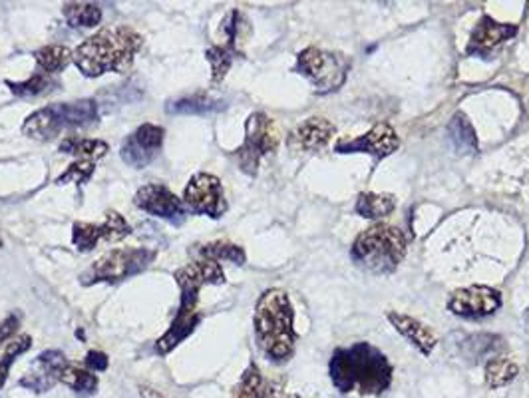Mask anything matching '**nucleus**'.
<instances>
[{
  "mask_svg": "<svg viewBox=\"0 0 529 398\" xmlns=\"http://www.w3.org/2000/svg\"><path fill=\"white\" fill-rule=\"evenodd\" d=\"M329 375L334 388L342 394L378 396L392 385V364L381 348L360 341L333 353Z\"/></svg>",
  "mask_w": 529,
  "mask_h": 398,
  "instance_id": "nucleus-1",
  "label": "nucleus"
},
{
  "mask_svg": "<svg viewBox=\"0 0 529 398\" xmlns=\"http://www.w3.org/2000/svg\"><path fill=\"white\" fill-rule=\"evenodd\" d=\"M141 44L144 36L132 27L102 28L74 50L72 62L86 78H100L106 72L125 74L133 66Z\"/></svg>",
  "mask_w": 529,
  "mask_h": 398,
  "instance_id": "nucleus-2",
  "label": "nucleus"
},
{
  "mask_svg": "<svg viewBox=\"0 0 529 398\" xmlns=\"http://www.w3.org/2000/svg\"><path fill=\"white\" fill-rule=\"evenodd\" d=\"M257 345L271 362L283 364L295 354V311L283 289H267L255 306Z\"/></svg>",
  "mask_w": 529,
  "mask_h": 398,
  "instance_id": "nucleus-3",
  "label": "nucleus"
},
{
  "mask_svg": "<svg viewBox=\"0 0 529 398\" xmlns=\"http://www.w3.org/2000/svg\"><path fill=\"white\" fill-rule=\"evenodd\" d=\"M406 255V237L398 227L376 223L365 229L350 249V257L358 267L376 275H389L397 271Z\"/></svg>",
  "mask_w": 529,
  "mask_h": 398,
  "instance_id": "nucleus-4",
  "label": "nucleus"
},
{
  "mask_svg": "<svg viewBox=\"0 0 529 398\" xmlns=\"http://www.w3.org/2000/svg\"><path fill=\"white\" fill-rule=\"evenodd\" d=\"M98 122V106L94 100H78V102L50 104L30 114L22 123V134L38 142H50L68 130L90 128Z\"/></svg>",
  "mask_w": 529,
  "mask_h": 398,
  "instance_id": "nucleus-5",
  "label": "nucleus"
},
{
  "mask_svg": "<svg viewBox=\"0 0 529 398\" xmlns=\"http://www.w3.org/2000/svg\"><path fill=\"white\" fill-rule=\"evenodd\" d=\"M157 251L148 247H122L112 249L100 257L94 265L82 273L80 283L84 287L96 283H120L124 279L140 275L156 261Z\"/></svg>",
  "mask_w": 529,
  "mask_h": 398,
  "instance_id": "nucleus-6",
  "label": "nucleus"
},
{
  "mask_svg": "<svg viewBox=\"0 0 529 398\" xmlns=\"http://www.w3.org/2000/svg\"><path fill=\"white\" fill-rule=\"evenodd\" d=\"M350 70V58L331 50L310 46L301 50L297 56L295 72L305 76L315 86L317 94H331L344 84Z\"/></svg>",
  "mask_w": 529,
  "mask_h": 398,
  "instance_id": "nucleus-7",
  "label": "nucleus"
},
{
  "mask_svg": "<svg viewBox=\"0 0 529 398\" xmlns=\"http://www.w3.org/2000/svg\"><path fill=\"white\" fill-rule=\"evenodd\" d=\"M277 144H279V136H277L273 120L263 112L251 114L245 122V142L235 149V160L241 171L247 176H257L259 163L267 154L275 152Z\"/></svg>",
  "mask_w": 529,
  "mask_h": 398,
  "instance_id": "nucleus-8",
  "label": "nucleus"
},
{
  "mask_svg": "<svg viewBox=\"0 0 529 398\" xmlns=\"http://www.w3.org/2000/svg\"><path fill=\"white\" fill-rule=\"evenodd\" d=\"M175 281L180 287V309L178 314H193L197 313L199 291L205 285H221L225 283V273L221 263L212 259H197L175 271Z\"/></svg>",
  "mask_w": 529,
  "mask_h": 398,
  "instance_id": "nucleus-9",
  "label": "nucleus"
},
{
  "mask_svg": "<svg viewBox=\"0 0 529 398\" xmlns=\"http://www.w3.org/2000/svg\"><path fill=\"white\" fill-rule=\"evenodd\" d=\"M183 203L196 215H207L212 219H220L227 211L221 179L212 173H196L183 189Z\"/></svg>",
  "mask_w": 529,
  "mask_h": 398,
  "instance_id": "nucleus-10",
  "label": "nucleus"
},
{
  "mask_svg": "<svg viewBox=\"0 0 529 398\" xmlns=\"http://www.w3.org/2000/svg\"><path fill=\"white\" fill-rule=\"evenodd\" d=\"M133 205L148 215L172 223L175 227L183 226L188 219V207L183 203V199H180L164 184L141 186L133 195Z\"/></svg>",
  "mask_w": 529,
  "mask_h": 398,
  "instance_id": "nucleus-11",
  "label": "nucleus"
},
{
  "mask_svg": "<svg viewBox=\"0 0 529 398\" xmlns=\"http://www.w3.org/2000/svg\"><path fill=\"white\" fill-rule=\"evenodd\" d=\"M132 234L130 223L125 221L120 213L110 210L106 211L102 223H86L76 221L72 226V243L82 253H88L96 249L100 243H114L122 242Z\"/></svg>",
  "mask_w": 529,
  "mask_h": 398,
  "instance_id": "nucleus-12",
  "label": "nucleus"
},
{
  "mask_svg": "<svg viewBox=\"0 0 529 398\" xmlns=\"http://www.w3.org/2000/svg\"><path fill=\"white\" fill-rule=\"evenodd\" d=\"M501 306V293L485 285L456 289L448 298V309L461 319L490 317Z\"/></svg>",
  "mask_w": 529,
  "mask_h": 398,
  "instance_id": "nucleus-13",
  "label": "nucleus"
},
{
  "mask_svg": "<svg viewBox=\"0 0 529 398\" xmlns=\"http://www.w3.org/2000/svg\"><path fill=\"white\" fill-rule=\"evenodd\" d=\"M164 128L156 123H141L138 130L124 139L120 155L122 160L136 170H144L156 160L164 144Z\"/></svg>",
  "mask_w": 529,
  "mask_h": 398,
  "instance_id": "nucleus-14",
  "label": "nucleus"
},
{
  "mask_svg": "<svg viewBox=\"0 0 529 398\" xmlns=\"http://www.w3.org/2000/svg\"><path fill=\"white\" fill-rule=\"evenodd\" d=\"M400 146V139L397 131L390 126V123H376V126L366 131V134L350 139H341V142L334 146V152L337 154H368L373 155L374 160H384L390 154H394Z\"/></svg>",
  "mask_w": 529,
  "mask_h": 398,
  "instance_id": "nucleus-15",
  "label": "nucleus"
},
{
  "mask_svg": "<svg viewBox=\"0 0 529 398\" xmlns=\"http://www.w3.org/2000/svg\"><path fill=\"white\" fill-rule=\"evenodd\" d=\"M517 35V27L509 22H498L492 16H482V20L476 24L469 36V44L466 46L468 56L490 58L492 52L503 43H508Z\"/></svg>",
  "mask_w": 529,
  "mask_h": 398,
  "instance_id": "nucleus-16",
  "label": "nucleus"
},
{
  "mask_svg": "<svg viewBox=\"0 0 529 398\" xmlns=\"http://www.w3.org/2000/svg\"><path fill=\"white\" fill-rule=\"evenodd\" d=\"M66 354L62 351H44L36 356L30 372L20 378V386L35 393H48L56 383H60V372L64 370Z\"/></svg>",
  "mask_w": 529,
  "mask_h": 398,
  "instance_id": "nucleus-17",
  "label": "nucleus"
},
{
  "mask_svg": "<svg viewBox=\"0 0 529 398\" xmlns=\"http://www.w3.org/2000/svg\"><path fill=\"white\" fill-rule=\"evenodd\" d=\"M337 128L325 118H309L291 131L287 146L295 152H321L331 142Z\"/></svg>",
  "mask_w": 529,
  "mask_h": 398,
  "instance_id": "nucleus-18",
  "label": "nucleus"
},
{
  "mask_svg": "<svg viewBox=\"0 0 529 398\" xmlns=\"http://www.w3.org/2000/svg\"><path fill=\"white\" fill-rule=\"evenodd\" d=\"M389 321L392 322V327L398 330V333L406 338V341L416 346L422 354H430L436 345H438V338L428 329L424 322H420L414 317H408V314H402L397 311L389 313Z\"/></svg>",
  "mask_w": 529,
  "mask_h": 398,
  "instance_id": "nucleus-19",
  "label": "nucleus"
},
{
  "mask_svg": "<svg viewBox=\"0 0 529 398\" xmlns=\"http://www.w3.org/2000/svg\"><path fill=\"white\" fill-rule=\"evenodd\" d=\"M460 354L464 356L469 362H480V361H488L492 356H498L503 348H506V343L503 338L498 335H490V333H480V335H469L464 341L458 343Z\"/></svg>",
  "mask_w": 529,
  "mask_h": 398,
  "instance_id": "nucleus-20",
  "label": "nucleus"
},
{
  "mask_svg": "<svg viewBox=\"0 0 529 398\" xmlns=\"http://www.w3.org/2000/svg\"><path fill=\"white\" fill-rule=\"evenodd\" d=\"M201 319H204V314H201L199 311L193 314H175L172 327L165 330L162 338H157V343L154 346L156 353L157 354L172 353L175 346H178L181 341H186L193 330H196Z\"/></svg>",
  "mask_w": 529,
  "mask_h": 398,
  "instance_id": "nucleus-21",
  "label": "nucleus"
},
{
  "mask_svg": "<svg viewBox=\"0 0 529 398\" xmlns=\"http://www.w3.org/2000/svg\"><path fill=\"white\" fill-rule=\"evenodd\" d=\"M221 110H225L223 100H217L207 94L172 100V102L165 104V112L173 115H207Z\"/></svg>",
  "mask_w": 529,
  "mask_h": 398,
  "instance_id": "nucleus-22",
  "label": "nucleus"
},
{
  "mask_svg": "<svg viewBox=\"0 0 529 398\" xmlns=\"http://www.w3.org/2000/svg\"><path fill=\"white\" fill-rule=\"evenodd\" d=\"M231 398H275V388L271 383H267L261 369L255 362H249Z\"/></svg>",
  "mask_w": 529,
  "mask_h": 398,
  "instance_id": "nucleus-23",
  "label": "nucleus"
},
{
  "mask_svg": "<svg viewBox=\"0 0 529 398\" xmlns=\"http://www.w3.org/2000/svg\"><path fill=\"white\" fill-rule=\"evenodd\" d=\"M62 154H68L78 157V162H92L94 163L100 157H104L110 152V146H108L104 139H94V138H80V136H68L62 139L60 144Z\"/></svg>",
  "mask_w": 529,
  "mask_h": 398,
  "instance_id": "nucleus-24",
  "label": "nucleus"
},
{
  "mask_svg": "<svg viewBox=\"0 0 529 398\" xmlns=\"http://www.w3.org/2000/svg\"><path fill=\"white\" fill-rule=\"evenodd\" d=\"M448 138L458 154H476L477 152V136L472 126V122L468 120L466 114L458 112L453 115L448 126Z\"/></svg>",
  "mask_w": 529,
  "mask_h": 398,
  "instance_id": "nucleus-25",
  "label": "nucleus"
},
{
  "mask_svg": "<svg viewBox=\"0 0 529 398\" xmlns=\"http://www.w3.org/2000/svg\"><path fill=\"white\" fill-rule=\"evenodd\" d=\"M517 364L508 359V356H492L484 364V380L490 388H503L509 383H514L517 377Z\"/></svg>",
  "mask_w": 529,
  "mask_h": 398,
  "instance_id": "nucleus-26",
  "label": "nucleus"
},
{
  "mask_svg": "<svg viewBox=\"0 0 529 398\" xmlns=\"http://www.w3.org/2000/svg\"><path fill=\"white\" fill-rule=\"evenodd\" d=\"M397 207V199L390 194H371L365 192L357 199L355 210L365 219H382L386 215H390Z\"/></svg>",
  "mask_w": 529,
  "mask_h": 398,
  "instance_id": "nucleus-27",
  "label": "nucleus"
},
{
  "mask_svg": "<svg viewBox=\"0 0 529 398\" xmlns=\"http://www.w3.org/2000/svg\"><path fill=\"white\" fill-rule=\"evenodd\" d=\"M60 383L70 388L78 396H92L98 391V377L88 369H82L78 364H66L60 372Z\"/></svg>",
  "mask_w": 529,
  "mask_h": 398,
  "instance_id": "nucleus-28",
  "label": "nucleus"
},
{
  "mask_svg": "<svg viewBox=\"0 0 529 398\" xmlns=\"http://www.w3.org/2000/svg\"><path fill=\"white\" fill-rule=\"evenodd\" d=\"M62 14L72 28H94L102 22V8L94 3H66Z\"/></svg>",
  "mask_w": 529,
  "mask_h": 398,
  "instance_id": "nucleus-29",
  "label": "nucleus"
},
{
  "mask_svg": "<svg viewBox=\"0 0 529 398\" xmlns=\"http://www.w3.org/2000/svg\"><path fill=\"white\" fill-rule=\"evenodd\" d=\"M6 86L11 88V92L19 98H38L52 92V90L60 86V82L52 76H48L44 72H36L35 76H30L24 82L6 80Z\"/></svg>",
  "mask_w": 529,
  "mask_h": 398,
  "instance_id": "nucleus-30",
  "label": "nucleus"
},
{
  "mask_svg": "<svg viewBox=\"0 0 529 398\" xmlns=\"http://www.w3.org/2000/svg\"><path fill=\"white\" fill-rule=\"evenodd\" d=\"M35 60L42 72L48 74V76H54V74H60L68 68V64L72 62V52L70 48L58 44L42 46L35 52Z\"/></svg>",
  "mask_w": 529,
  "mask_h": 398,
  "instance_id": "nucleus-31",
  "label": "nucleus"
},
{
  "mask_svg": "<svg viewBox=\"0 0 529 398\" xmlns=\"http://www.w3.org/2000/svg\"><path fill=\"white\" fill-rule=\"evenodd\" d=\"M193 253L199 255V259H212V261H231L235 265H243L245 263V251L243 247L229 243V242H213L207 245H201L197 249H193Z\"/></svg>",
  "mask_w": 529,
  "mask_h": 398,
  "instance_id": "nucleus-32",
  "label": "nucleus"
},
{
  "mask_svg": "<svg viewBox=\"0 0 529 398\" xmlns=\"http://www.w3.org/2000/svg\"><path fill=\"white\" fill-rule=\"evenodd\" d=\"M235 56H239L237 50L229 48L227 44L223 46H212L205 50V58L207 62L212 64V84L217 86L221 84V82L225 80L227 72H229L231 64L235 60Z\"/></svg>",
  "mask_w": 529,
  "mask_h": 398,
  "instance_id": "nucleus-33",
  "label": "nucleus"
},
{
  "mask_svg": "<svg viewBox=\"0 0 529 398\" xmlns=\"http://www.w3.org/2000/svg\"><path fill=\"white\" fill-rule=\"evenodd\" d=\"M32 346V337L30 335H20L12 338L11 343L6 345V348L0 354V388L4 386L6 378H8V372H11V367L14 364V361L19 359L20 354H24Z\"/></svg>",
  "mask_w": 529,
  "mask_h": 398,
  "instance_id": "nucleus-34",
  "label": "nucleus"
},
{
  "mask_svg": "<svg viewBox=\"0 0 529 398\" xmlns=\"http://www.w3.org/2000/svg\"><path fill=\"white\" fill-rule=\"evenodd\" d=\"M96 165L92 162H74L66 168L64 173H60L56 179L58 186L64 184H86V181L94 176Z\"/></svg>",
  "mask_w": 529,
  "mask_h": 398,
  "instance_id": "nucleus-35",
  "label": "nucleus"
},
{
  "mask_svg": "<svg viewBox=\"0 0 529 398\" xmlns=\"http://www.w3.org/2000/svg\"><path fill=\"white\" fill-rule=\"evenodd\" d=\"M19 325H20V313H12L8 314L6 319L0 321V345H4L8 338L14 337Z\"/></svg>",
  "mask_w": 529,
  "mask_h": 398,
  "instance_id": "nucleus-36",
  "label": "nucleus"
},
{
  "mask_svg": "<svg viewBox=\"0 0 529 398\" xmlns=\"http://www.w3.org/2000/svg\"><path fill=\"white\" fill-rule=\"evenodd\" d=\"M86 364L92 372H102L108 369L110 359H108V354H104L102 351H90L86 354Z\"/></svg>",
  "mask_w": 529,
  "mask_h": 398,
  "instance_id": "nucleus-37",
  "label": "nucleus"
},
{
  "mask_svg": "<svg viewBox=\"0 0 529 398\" xmlns=\"http://www.w3.org/2000/svg\"><path fill=\"white\" fill-rule=\"evenodd\" d=\"M140 396L141 398H165L162 393L159 391H156V388H151V386H140Z\"/></svg>",
  "mask_w": 529,
  "mask_h": 398,
  "instance_id": "nucleus-38",
  "label": "nucleus"
},
{
  "mask_svg": "<svg viewBox=\"0 0 529 398\" xmlns=\"http://www.w3.org/2000/svg\"><path fill=\"white\" fill-rule=\"evenodd\" d=\"M524 319H525V322H527V325H529V309L525 311V314H524Z\"/></svg>",
  "mask_w": 529,
  "mask_h": 398,
  "instance_id": "nucleus-39",
  "label": "nucleus"
},
{
  "mask_svg": "<svg viewBox=\"0 0 529 398\" xmlns=\"http://www.w3.org/2000/svg\"><path fill=\"white\" fill-rule=\"evenodd\" d=\"M287 398H301V396H299V394H289Z\"/></svg>",
  "mask_w": 529,
  "mask_h": 398,
  "instance_id": "nucleus-40",
  "label": "nucleus"
},
{
  "mask_svg": "<svg viewBox=\"0 0 529 398\" xmlns=\"http://www.w3.org/2000/svg\"><path fill=\"white\" fill-rule=\"evenodd\" d=\"M0 245H3V242H0Z\"/></svg>",
  "mask_w": 529,
  "mask_h": 398,
  "instance_id": "nucleus-41",
  "label": "nucleus"
}]
</instances>
